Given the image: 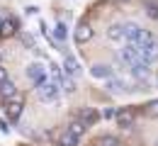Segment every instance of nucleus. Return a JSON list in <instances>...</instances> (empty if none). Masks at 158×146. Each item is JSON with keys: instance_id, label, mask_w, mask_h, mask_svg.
I'll return each mask as SVG.
<instances>
[{"instance_id": "obj_7", "label": "nucleus", "mask_w": 158, "mask_h": 146, "mask_svg": "<svg viewBox=\"0 0 158 146\" xmlns=\"http://www.w3.org/2000/svg\"><path fill=\"white\" fill-rule=\"evenodd\" d=\"M63 68H66V76H78V73H80L78 59L71 56V54H66V59H63Z\"/></svg>"}, {"instance_id": "obj_8", "label": "nucleus", "mask_w": 158, "mask_h": 146, "mask_svg": "<svg viewBox=\"0 0 158 146\" xmlns=\"http://www.w3.org/2000/svg\"><path fill=\"white\" fill-rule=\"evenodd\" d=\"M15 95H17V85L12 83V81L0 83V98H2V102H5V100H10V98H15Z\"/></svg>"}, {"instance_id": "obj_4", "label": "nucleus", "mask_w": 158, "mask_h": 146, "mask_svg": "<svg viewBox=\"0 0 158 146\" xmlns=\"http://www.w3.org/2000/svg\"><path fill=\"white\" fill-rule=\"evenodd\" d=\"M73 37H76V42H78V44L90 42V39H93V27H90L88 22H80L78 27H76V34H73Z\"/></svg>"}, {"instance_id": "obj_25", "label": "nucleus", "mask_w": 158, "mask_h": 146, "mask_svg": "<svg viewBox=\"0 0 158 146\" xmlns=\"http://www.w3.org/2000/svg\"><path fill=\"white\" fill-rule=\"evenodd\" d=\"M7 129H10V127H7L5 122H2V119H0V131H2V134H7Z\"/></svg>"}, {"instance_id": "obj_22", "label": "nucleus", "mask_w": 158, "mask_h": 146, "mask_svg": "<svg viewBox=\"0 0 158 146\" xmlns=\"http://www.w3.org/2000/svg\"><path fill=\"white\" fill-rule=\"evenodd\" d=\"M148 15H151V17H158V5L148 2Z\"/></svg>"}, {"instance_id": "obj_23", "label": "nucleus", "mask_w": 158, "mask_h": 146, "mask_svg": "<svg viewBox=\"0 0 158 146\" xmlns=\"http://www.w3.org/2000/svg\"><path fill=\"white\" fill-rule=\"evenodd\" d=\"M114 115H117L114 110H105V112H102V117H105V119H110V117H114Z\"/></svg>"}, {"instance_id": "obj_5", "label": "nucleus", "mask_w": 158, "mask_h": 146, "mask_svg": "<svg viewBox=\"0 0 158 146\" xmlns=\"http://www.w3.org/2000/svg\"><path fill=\"white\" fill-rule=\"evenodd\" d=\"M90 76H93V78H100V81H110V78H112V68L105 66V63H95V66L90 68Z\"/></svg>"}, {"instance_id": "obj_20", "label": "nucleus", "mask_w": 158, "mask_h": 146, "mask_svg": "<svg viewBox=\"0 0 158 146\" xmlns=\"http://www.w3.org/2000/svg\"><path fill=\"white\" fill-rule=\"evenodd\" d=\"M100 146H119V141L114 136H102V139H100Z\"/></svg>"}, {"instance_id": "obj_13", "label": "nucleus", "mask_w": 158, "mask_h": 146, "mask_svg": "<svg viewBox=\"0 0 158 146\" xmlns=\"http://www.w3.org/2000/svg\"><path fill=\"white\" fill-rule=\"evenodd\" d=\"M80 122L85 127L95 124V122H98V112H95V110H83V112H80Z\"/></svg>"}, {"instance_id": "obj_1", "label": "nucleus", "mask_w": 158, "mask_h": 146, "mask_svg": "<svg viewBox=\"0 0 158 146\" xmlns=\"http://www.w3.org/2000/svg\"><path fill=\"white\" fill-rule=\"evenodd\" d=\"M37 93H39V100L41 102H56L59 100V93H61V85L59 83H41V85H37Z\"/></svg>"}, {"instance_id": "obj_14", "label": "nucleus", "mask_w": 158, "mask_h": 146, "mask_svg": "<svg viewBox=\"0 0 158 146\" xmlns=\"http://www.w3.org/2000/svg\"><path fill=\"white\" fill-rule=\"evenodd\" d=\"M66 37H68V27H66L63 22H59V24L54 27V39H56V42H66Z\"/></svg>"}, {"instance_id": "obj_24", "label": "nucleus", "mask_w": 158, "mask_h": 146, "mask_svg": "<svg viewBox=\"0 0 158 146\" xmlns=\"http://www.w3.org/2000/svg\"><path fill=\"white\" fill-rule=\"evenodd\" d=\"M5 81H7V71L0 66V83H5Z\"/></svg>"}, {"instance_id": "obj_2", "label": "nucleus", "mask_w": 158, "mask_h": 146, "mask_svg": "<svg viewBox=\"0 0 158 146\" xmlns=\"http://www.w3.org/2000/svg\"><path fill=\"white\" fill-rule=\"evenodd\" d=\"M22 110H24V100H22L20 95L5 100V115H7L10 122H17V119H20V117H22Z\"/></svg>"}, {"instance_id": "obj_27", "label": "nucleus", "mask_w": 158, "mask_h": 146, "mask_svg": "<svg viewBox=\"0 0 158 146\" xmlns=\"http://www.w3.org/2000/svg\"><path fill=\"white\" fill-rule=\"evenodd\" d=\"M0 24H2V20H0Z\"/></svg>"}, {"instance_id": "obj_15", "label": "nucleus", "mask_w": 158, "mask_h": 146, "mask_svg": "<svg viewBox=\"0 0 158 146\" xmlns=\"http://www.w3.org/2000/svg\"><path fill=\"white\" fill-rule=\"evenodd\" d=\"M59 144H61V146H76V144H78V136H73V134L66 129V131L59 136Z\"/></svg>"}, {"instance_id": "obj_21", "label": "nucleus", "mask_w": 158, "mask_h": 146, "mask_svg": "<svg viewBox=\"0 0 158 146\" xmlns=\"http://www.w3.org/2000/svg\"><path fill=\"white\" fill-rule=\"evenodd\" d=\"M20 39H22V44H24V46H29V49H34V39H32L29 34H22Z\"/></svg>"}, {"instance_id": "obj_17", "label": "nucleus", "mask_w": 158, "mask_h": 146, "mask_svg": "<svg viewBox=\"0 0 158 146\" xmlns=\"http://www.w3.org/2000/svg\"><path fill=\"white\" fill-rule=\"evenodd\" d=\"M107 90L117 95V93H122V90H127V88H124V83H122V81H117V78H110V81H107Z\"/></svg>"}, {"instance_id": "obj_12", "label": "nucleus", "mask_w": 158, "mask_h": 146, "mask_svg": "<svg viewBox=\"0 0 158 146\" xmlns=\"http://www.w3.org/2000/svg\"><path fill=\"white\" fill-rule=\"evenodd\" d=\"M107 37H110L112 42H122V39H124V27H122V24H112V27L107 29Z\"/></svg>"}, {"instance_id": "obj_16", "label": "nucleus", "mask_w": 158, "mask_h": 146, "mask_svg": "<svg viewBox=\"0 0 158 146\" xmlns=\"http://www.w3.org/2000/svg\"><path fill=\"white\" fill-rule=\"evenodd\" d=\"M85 129H88V127L83 124V122H80V119H76V122H71V124H68V131H71V134H73V136H83V131H85Z\"/></svg>"}, {"instance_id": "obj_18", "label": "nucleus", "mask_w": 158, "mask_h": 146, "mask_svg": "<svg viewBox=\"0 0 158 146\" xmlns=\"http://www.w3.org/2000/svg\"><path fill=\"white\" fill-rule=\"evenodd\" d=\"M61 85H63V90H66V93H73V90H76V83H73V78H71V76H63Z\"/></svg>"}, {"instance_id": "obj_6", "label": "nucleus", "mask_w": 158, "mask_h": 146, "mask_svg": "<svg viewBox=\"0 0 158 146\" xmlns=\"http://www.w3.org/2000/svg\"><path fill=\"white\" fill-rule=\"evenodd\" d=\"M17 34V22L12 20H2V24H0V37L2 39H10V37H15Z\"/></svg>"}, {"instance_id": "obj_10", "label": "nucleus", "mask_w": 158, "mask_h": 146, "mask_svg": "<svg viewBox=\"0 0 158 146\" xmlns=\"http://www.w3.org/2000/svg\"><path fill=\"white\" fill-rule=\"evenodd\" d=\"M122 27H124V39H129V44H134V42H136V37H139V32H141V27L134 24V22L122 24Z\"/></svg>"}, {"instance_id": "obj_11", "label": "nucleus", "mask_w": 158, "mask_h": 146, "mask_svg": "<svg viewBox=\"0 0 158 146\" xmlns=\"http://www.w3.org/2000/svg\"><path fill=\"white\" fill-rule=\"evenodd\" d=\"M131 73L136 76V78H148V73H151V68H148V63H143V61H139L131 66Z\"/></svg>"}, {"instance_id": "obj_3", "label": "nucleus", "mask_w": 158, "mask_h": 146, "mask_svg": "<svg viewBox=\"0 0 158 146\" xmlns=\"http://www.w3.org/2000/svg\"><path fill=\"white\" fill-rule=\"evenodd\" d=\"M27 78L34 85L46 83V68H44L41 63H29V66H27Z\"/></svg>"}, {"instance_id": "obj_19", "label": "nucleus", "mask_w": 158, "mask_h": 146, "mask_svg": "<svg viewBox=\"0 0 158 146\" xmlns=\"http://www.w3.org/2000/svg\"><path fill=\"white\" fill-rule=\"evenodd\" d=\"M146 115H148V117H158V100L146 105Z\"/></svg>"}, {"instance_id": "obj_9", "label": "nucleus", "mask_w": 158, "mask_h": 146, "mask_svg": "<svg viewBox=\"0 0 158 146\" xmlns=\"http://www.w3.org/2000/svg\"><path fill=\"white\" fill-rule=\"evenodd\" d=\"M114 117H117V124H119V127H124V129L134 124V112H131V110H119Z\"/></svg>"}, {"instance_id": "obj_26", "label": "nucleus", "mask_w": 158, "mask_h": 146, "mask_svg": "<svg viewBox=\"0 0 158 146\" xmlns=\"http://www.w3.org/2000/svg\"><path fill=\"white\" fill-rule=\"evenodd\" d=\"M0 59H2V54H0Z\"/></svg>"}]
</instances>
